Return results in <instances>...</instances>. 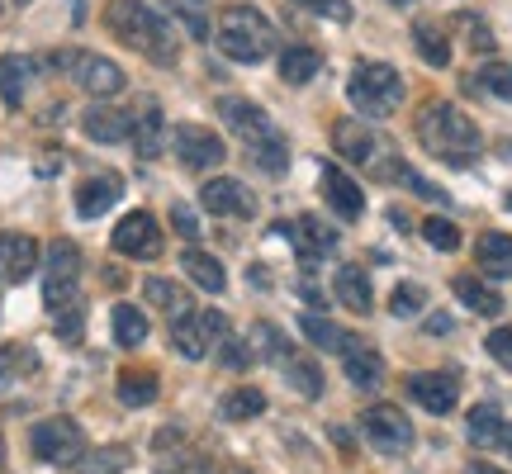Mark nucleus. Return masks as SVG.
<instances>
[{
    "label": "nucleus",
    "mask_w": 512,
    "mask_h": 474,
    "mask_svg": "<svg viewBox=\"0 0 512 474\" xmlns=\"http://www.w3.org/2000/svg\"><path fill=\"white\" fill-rule=\"evenodd\" d=\"M157 394H162L157 370H138V365H128L124 375H119V403H128V408H147V403H157Z\"/></svg>",
    "instance_id": "nucleus-29"
},
{
    "label": "nucleus",
    "mask_w": 512,
    "mask_h": 474,
    "mask_svg": "<svg viewBox=\"0 0 512 474\" xmlns=\"http://www.w3.org/2000/svg\"><path fill=\"white\" fill-rule=\"evenodd\" d=\"M347 95L366 119H389L403 105V76L389 62H356V72L347 81Z\"/></svg>",
    "instance_id": "nucleus-6"
},
{
    "label": "nucleus",
    "mask_w": 512,
    "mask_h": 474,
    "mask_svg": "<svg viewBox=\"0 0 512 474\" xmlns=\"http://www.w3.org/2000/svg\"><path fill=\"white\" fill-rule=\"evenodd\" d=\"M484 351H489V356H494L503 370H512V328H494V332H489Z\"/></svg>",
    "instance_id": "nucleus-44"
},
{
    "label": "nucleus",
    "mask_w": 512,
    "mask_h": 474,
    "mask_svg": "<svg viewBox=\"0 0 512 474\" xmlns=\"http://www.w3.org/2000/svg\"><path fill=\"white\" fill-rule=\"evenodd\" d=\"M403 389H408V399L422 403L427 413H451L460 399V389H456V375H441V370H422V375H408L403 380Z\"/></svg>",
    "instance_id": "nucleus-15"
},
{
    "label": "nucleus",
    "mask_w": 512,
    "mask_h": 474,
    "mask_svg": "<svg viewBox=\"0 0 512 474\" xmlns=\"http://www.w3.org/2000/svg\"><path fill=\"white\" fill-rule=\"evenodd\" d=\"M133 147H138L143 162H152V157L162 152V110H157V105H147L143 110V119H138V128H133Z\"/></svg>",
    "instance_id": "nucleus-36"
},
{
    "label": "nucleus",
    "mask_w": 512,
    "mask_h": 474,
    "mask_svg": "<svg viewBox=\"0 0 512 474\" xmlns=\"http://www.w3.org/2000/svg\"><path fill=\"white\" fill-rule=\"evenodd\" d=\"M38 266V242L29 233H0V280L19 285Z\"/></svg>",
    "instance_id": "nucleus-18"
},
{
    "label": "nucleus",
    "mask_w": 512,
    "mask_h": 474,
    "mask_svg": "<svg viewBox=\"0 0 512 474\" xmlns=\"http://www.w3.org/2000/svg\"><path fill=\"white\" fill-rule=\"evenodd\" d=\"M465 437L475 441V446H498V437H503V413H498V403H475V408H470Z\"/></svg>",
    "instance_id": "nucleus-32"
},
{
    "label": "nucleus",
    "mask_w": 512,
    "mask_h": 474,
    "mask_svg": "<svg viewBox=\"0 0 512 474\" xmlns=\"http://www.w3.org/2000/svg\"><path fill=\"white\" fill-rule=\"evenodd\" d=\"M465 474H508V470H498V465H484V460H475Z\"/></svg>",
    "instance_id": "nucleus-51"
},
{
    "label": "nucleus",
    "mask_w": 512,
    "mask_h": 474,
    "mask_svg": "<svg viewBox=\"0 0 512 474\" xmlns=\"http://www.w3.org/2000/svg\"><path fill=\"white\" fill-rule=\"evenodd\" d=\"M318 72H323V53L309 48V43H294V48L280 53V81L285 86H309Z\"/></svg>",
    "instance_id": "nucleus-26"
},
{
    "label": "nucleus",
    "mask_w": 512,
    "mask_h": 474,
    "mask_svg": "<svg viewBox=\"0 0 512 474\" xmlns=\"http://www.w3.org/2000/svg\"><path fill=\"white\" fill-rule=\"evenodd\" d=\"M422 237H427L437 252H456V247H460V228L451 219H427V223H422Z\"/></svg>",
    "instance_id": "nucleus-41"
},
{
    "label": "nucleus",
    "mask_w": 512,
    "mask_h": 474,
    "mask_svg": "<svg viewBox=\"0 0 512 474\" xmlns=\"http://www.w3.org/2000/svg\"><path fill=\"white\" fill-rule=\"evenodd\" d=\"M252 356H261V361H285L290 356V347H285V337L271 328V323H256L252 328Z\"/></svg>",
    "instance_id": "nucleus-40"
},
{
    "label": "nucleus",
    "mask_w": 512,
    "mask_h": 474,
    "mask_svg": "<svg viewBox=\"0 0 512 474\" xmlns=\"http://www.w3.org/2000/svg\"><path fill=\"white\" fill-rule=\"evenodd\" d=\"M361 432H366V441L375 451H384V456H403V451L413 446V422H408V413L394 408V403H370L366 413H361Z\"/></svg>",
    "instance_id": "nucleus-11"
},
{
    "label": "nucleus",
    "mask_w": 512,
    "mask_h": 474,
    "mask_svg": "<svg viewBox=\"0 0 512 474\" xmlns=\"http://www.w3.org/2000/svg\"><path fill=\"white\" fill-rule=\"evenodd\" d=\"M176 5H181L185 24H190V34H195V38L209 34V19H204V0H176Z\"/></svg>",
    "instance_id": "nucleus-46"
},
{
    "label": "nucleus",
    "mask_w": 512,
    "mask_h": 474,
    "mask_svg": "<svg viewBox=\"0 0 512 474\" xmlns=\"http://www.w3.org/2000/svg\"><path fill=\"white\" fill-rule=\"evenodd\" d=\"M57 67L72 76V81L86 95H95V100H110V95H119L128 86V81H124V67H119V62H110V57H100V53H86V48L57 53Z\"/></svg>",
    "instance_id": "nucleus-8"
},
{
    "label": "nucleus",
    "mask_w": 512,
    "mask_h": 474,
    "mask_svg": "<svg viewBox=\"0 0 512 474\" xmlns=\"http://www.w3.org/2000/svg\"><path fill=\"white\" fill-rule=\"evenodd\" d=\"M0 465H5V437H0Z\"/></svg>",
    "instance_id": "nucleus-53"
},
{
    "label": "nucleus",
    "mask_w": 512,
    "mask_h": 474,
    "mask_svg": "<svg viewBox=\"0 0 512 474\" xmlns=\"http://www.w3.org/2000/svg\"><path fill=\"white\" fill-rule=\"evenodd\" d=\"M332 294H337L351 313H370V309H375V290H370V275L361 271V266H342V271L332 275Z\"/></svg>",
    "instance_id": "nucleus-23"
},
{
    "label": "nucleus",
    "mask_w": 512,
    "mask_h": 474,
    "mask_svg": "<svg viewBox=\"0 0 512 474\" xmlns=\"http://www.w3.org/2000/svg\"><path fill=\"white\" fill-rule=\"evenodd\" d=\"M223 328H228V323H223L219 309H195L171 323V347L181 351L185 361H204V356L223 342Z\"/></svg>",
    "instance_id": "nucleus-10"
},
{
    "label": "nucleus",
    "mask_w": 512,
    "mask_h": 474,
    "mask_svg": "<svg viewBox=\"0 0 512 474\" xmlns=\"http://www.w3.org/2000/svg\"><path fill=\"white\" fill-rule=\"evenodd\" d=\"M76 285H81V247L67 242V237H57L53 247H48V271H43V304L57 313H67L76 299Z\"/></svg>",
    "instance_id": "nucleus-7"
},
{
    "label": "nucleus",
    "mask_w": 512,
    "mask_h": 474,
    "mask_svg": "<svg viewBox=\"0 0 512 474\" xmlns=\"http://www.w3.org/2000/svg\"><path fill=\"white\" fill-rule=\"evenodd\" d=\"M280 370H285V380H290V389L299 394V399H309V403L323 399V370H318L313 356H285Z\"/></svg>",
    "instance_id": "nucleus-30"
},
{
    "label": "nucleus",
    "mask_w": 512,
    "mask_h": 474,
    "mask_svg": "<svg viewBox=\"0 0 512 474\" xmlns=\"http://www.w3.org/2000/svg\"><path fill=\"white\" fill-rule=\"evenodd\" d=\"M332 147L361 171H370L375 181H403V171H408L399 147L389 143L375 124H361V119H337L332 124Z\"/></svg>",
    "instance_id": "nucleus-4"
},
{
    "label": "nucleus",
    "mask_w": 512,
    "mask_h": 474,
    "mask_svg": "<svg viewBox=\"0 0 512 474\" xmlns=\"http://www.w3.org/2000/svg\"><path fill=\"white\" fill-rule=\"evenodd\" d=\"M29 81H34V62L29 57H0V100L10 105V110H19L24 105V95H29Z\"/></svg>",
    "instance_id": "nucleus-27"
},
{
    "label": "nucleus",
    "mask_w": 512,
    "mask_h": 474,
    "mask_svg": "<svg viewBox=\"0 0 512 474\" xmlns=\"http://www.w3.org/2000/svg\"><path fill=\"white\" fill-rule=\"evenodd\" d=\"M181 470H162V474H209V465H204L200 456H190V460H176Z\"/></svg>",
    "instance_id": "nucleus-49"
},
{
    "label": "nucleus",
    "mask_w": 512,
    "mask_h": 474,
    "mask_svg": "<svg viewBox=\"0 0 512 474\" xmlns=\"http://www.w3.org/2000/svg\"><path fill=\"white\" fill-rule=\"evenodd\" d=\"M266 413V394L261 389H233L223 399V418L228 422H247V418H261Z\"/></svg>",
    "instance_id": "nucleus-37"
},
{
    "label": "nucleus",
    "mask_w": 512,
    "mask_h": 474,
    "mask_svg": "<svg viewBox=\"0 0 512 474\" xmlns=\"http://www.w3.org/2000/svg\"><path fill=\"white\" fill-rule=\"evenodd\" d=\"M181 266H185V275H190L200 290H209V294H223V285H228L223 261L219 256H209V252H200V247H190V252L181 256Z\"/></svg>",
    "instance_id": "nucleus-31"
},
{
    "label": "nucleus",
    "mask_w": 512,
    "mask_h": 474,
    "mask_svg": "<svg viewBox=\"0 0 512 474\" xmlns=\"http://www.w3.org/2000/svg\"><path fill=\"white\" fill-rule=\"evenodd\" d=\"M219 53L228 62H242V67H252V62H266L275 53V24L256 5H228L219 15Z\"/></svg>",
    "instance_id": "nucleus-5"
},
{
    "label": "nucleus",
    "mask_w": 512,
    "mask_h": 474,
    "mask_svg": "<svg viewBox=\"0 0 512 474\" xmlns=\"http://www.w3.org/2000/svg\"><path fill=\"white\" fill-rule=\"evenodd\" d=\"M418 143L437 157V162H451V166H465L479 157L484 147V133L470 114L451 105V100H432L418 110Z\"/></svg>",
    "instance_id": "nucleus-2"
},
{
    "label": "nucleus",
    "mask_w": 512,
    "mask_h": 474,
    "mask_svg": "<svg viewBox=\"0 0 512 474\" xmlns=\"http://www.w3.org/2000/svg\"><path fill=\"white\" fill-rule=\"evenodd\" d=\"M29 451H34L43 465H76L86 456V432L76 418H43L29 432Z\"/></svg>",
    "instance_id": "nucleus-9"
},
{
    "label": "nucleus",
    "mask_w": 512,
    "mask_h": 474,
    "mask_svg": "<svg viewBox=\"0 0 512 474\" xmlns=\"http://www.w3.org/2000/svg\"><path fill=\"white\" fill-rule=\"evenodd\" d=\"M475 86L484 95H494V100H508L512 105V62H484L475 76Z\"/></svg>",
    "instance_id": "nucleus-38"
},
{
    "label": "nucleus",
    "mask_w": 512,
    "mask_h": 474,
    "mask_svg": "<svg viewBox=\"0 0 512 474\" xmlns=\"http://www.w3.org/2000/svg\"><path fill=\"white\" fill-rule=\"evenodd\" d=\"M508 209H512V195H508Z\"/></svg>",
    "instance_id": "nucleus-55"
},
{
    "label": "nucleus",
    "mask_w": 512,
    "mask_h": 474,
    "mask_svg": "<svg viewBox=\"0 0 512 474\" xmlns=\"http://www.w3.org/2000/svg\"><path fill=\"white\" fill-rule=\"evenodd\" d=\"M200 200H204V209H209L214 219H252V214H256V195L242 181H233V176L204 181Z\"/></svg>",
    "instance_id": "nucleus-14"
},
{
    "label": "nucleus",
    "mask_w": 512,
    "mask_h": 474,
    "mask_svg": "<svg viewBox=\"0 0 512 474\" xmlns=\"http://www.w3.org/2000/svg\"><path fill=\"white\" fill-rule=\"evenodd\" d=\"M57 332H62V337H81V304H72V309L67 313H57Z\"/></svg>",
    "instance_id": "nucleus-48"
},
{
    "label": "nucleus",
    "mask_w": 512,
    "mask_h": 474,
    "mask_svg": "<svg viewBox=\"0 0 512 474\" xmlns=\"http://www.w3.org/2000/svg\"><path fill=\"white\" fill-rule=\"evenodd\" d=\"M394 5H413V0H394Z\"/></svg>",
    "instance_id": "nucleus-54"
},
{
    "label": "nucleus",
    "mask_w": 512,
    "mask_h": 474,
    "mask_svg": "<svg viewBox=\"0 0 512 474\" xmlns=\"http://www.w3.org/2000/svg\"><path fill=\"white\" fill-rule=\"evenodd\" d=\"M323 200L332 204V214H337V219H347V223H356L361 214H366V195H361V185L351 181L342 166H332V162H323Z\"/></svg>",
    "instance_id": "nucleus-17"
},
{
    "label": "nucleus",
    "mask_w": 512,
    "mask_h": 474,
    "mask_svg": "<svg viewBox=\"0 0 512 474\" xmlns=\"http://www.w3.org/2000/svg\"><path fill=\"white\" fill-rule=\"evenodd\" d=\"M119 200H124V176L119 171H100V176H86V181L76 185V214L81 219H100Z\"/></svg>",
    "instance_id": "nucleus-16"
},
{
    "label": "nucleus",
    "mask_w": 512,
    "mask_h": 474,
    "mask_svg": "<svg viewBox=\"0 0 512 474\" xmlns=\"http://www.w3.org/2000/svg\"><path fill=\"white\" fill-rule=\"evenodd\" d=\"M498 451H508V456H512V422H503V437H498Z\"/></svg>",
    "instance_id": "nucleus-52"
},
{
    "label": "nucleus",
    "mask_w": 512,
    "mask_h": 474,
    "mask_svg": "<svg viewBox=\"0 0 512 474\" xmlns=\"http://www.w3.org/2000/svg\"><path fill=\"white\" fill-rule=\"evenodd\" d=\"M143 299L157 313H171V323H176V318H185V313H195V299L185 294V285L166 280V275H152V280H147V285H143Z\"/></svg>",
    "instance_id": "nucleus-22"
},
{
    "label": "nucleus",
    "mask_w": 512,
    "mask_h": 474,
    "mask_svg": "<svg viewBox=\"0 0 512 474\" xmlns=\"http://www.w3.org/2000/svg\"><path fill=\"white\" fill-rule=\"evenodd\" d=\"M304 10L332 19V24H351V0H299Z\"/></svg>",
    "instance_id": "nucleus-43"
},
{
    "label": "nucleus",
    "mask_w": 512,
    "mask_h": 474,
    "mask_svg": "<svg viewBox=\"0 0 512 474\" xmlns=\"http://www.w3.org/2000/svg\"><path fill=\"white\" fill-rule=\"evenodd\" d=\"M299 328H304V337H309L318 351H347V342H351L347 332L337 328V323H328L323 313H304V318H299Z\"/></svg>",
    "instance_id": "nucleus-34"
},
{
    "label": "nucleus",
    "mask_w": 512,
    "mask_h": 474,
    "mask_svg": "<svg viewBox=\"0 0 512 474\" xmlns=\"http://www.w3.org/2000/svg\"><path fill=\"white\" fill-rule=\"evenodd\" d=\"M105 285H110V290H124V285H128V275L119 271V266H105Z\"/></svg>",
    "instance_id": "nucleus-50"
},
{
    "label": "nucleus",
    "mask_w": 512,
    "mask_h": 474,
    "mask_svg": "<svg viewBox=\"0 0 512 474\" xmlns=\"http://www.w3.org/2000/svg\"><path fill=\"white\" fill-rule=\"evenodd\" d=\"M162 247H166L162 228H157V219L147 209H133V214H124V219L114 223V252L133 256V261H157Z\"/></svg>",
    "instance_id": "nucleus-12"
},
{
    "label": "nucleus",
    "mask_w": 512,
    "mask_h": 474,
    "mask_svg": "<svg viewBox=\"0 0 512 474\" xmlns=\"http://www.w3.org/2000/svg\"><path fill=\"white\" fill-rule=\"evenodd\" d=\"M81 128H86L91 143H124L128 133H133V119L124 110H114V105H91V110L81 114Z\"/></svg>",
    "instance_id": "nucleus-21"
},
{
    "label": "nucleus",
    "mask_w": 512,
    "mask_h": 474,
    "mask_svg": "<svg viewBox=\"0 0 512 474\" xmlns=\"http://www.w3.org/2000/svg\"><path fill=\"white\" fill-rule=\"evenodd\" d=\"M38 370V356L29 347H0V389L19 375H34Z\"/></svg>",
    "instance_id": "nucleus-39"
},
{
    "label": "nucleus",
    "mask_w": 512,
    "mask_h": 474,
    "mask_svg": "<svg viewBox=\"0 0 512 474\" xmlns=\"http://www.w3.org/2000/svg\"><path fill=\"white\" fill-rule=\"evenodd\" d=\"M171 228L181 237H200V219H195V209L190 204H171Z\"/></svg>",
    "instance_id": "nucleus-45"
},
{
    "label": "nucleus",
    "mask_w": 512,
    "mask_h": 474,
    "mask_svg": "<svg viewBox=\"0 0 512 474\" xmlns=\"http://www.w3.org/2000/svg\"><path fill=\"white\" fill-rule=\"evenodd\" d=\"M451 290H456V299L470 313H484V318H498V313H503V294H498L494 285H484L479 275H456Z\"/></svg>",
    "instance_id": "nucleus-24"
},
{
    "label": "nucleus",
    "mask_w": 512,
    "mask_h": 474,
    "mask_svg": "<svg viewBox=\"0 0 512 474\" xmlns=\"http://www.w3.org/2000/svg\"><path fill=\"white\" fill-rule=\"evenodd\" d=\"M238 474H247V470H238Z\"/></svg>",
    "instance_id": "nucleus-56"
},
{
    "label": "nucleus",
    "mask_w": 512,
    "mask_h": 474,
    "mask_svg": "<svg viewBox=\"0 0 512 474\" xmlns=\"http://www.w3.org/2000/svg\"><path fill=\"white\" fill-rule=\"evenodd\" d=\"M256 356L247 347H242V342H223V365H228V370H242V365H252Z\"/></svg>",
    "instance_id": "nucleus-47"
},
{
    "label": "nucleus",
    "mask_w": 512,
    "mask_h": 474,
    "mask_svg": "<svg viewBox=\"0 0 512 474\" xmlns=\"http://www.w3.org/2000/svg\"><path fill=\"white\" fill-rule=\"evenodd\" d=\"M475 261L484 275L494 280H512V237L508 233H484L475 242Z\"/></svg>",
    "instance_id": "nucleus-25"
},
{
    "label": "nucleus",
    "mask_w": 512,
    "mask_h": 474,
    "mask_svg": "<svg viewBox=\"0 0 512 474\" xmlns=\"http://www.w3.org/2000/svg\"><path fill=\"white\" fill-rule=\"evenodd\" d=\"M133 465V451L128 446H100V451H86L76 460V474H119Z\"/></svg>",
    "instance_id": "nucleus-33"
},
{
    "label": "nucleus",
    "mask_w": 512,
    "mask_h": 474,
    "mask_svg": "<svg viewBox=\"0 0 512 474\" xmlns=\"http://www.w3.org/2000/svg\"><path fill=\"white\" fill-rule=\"evenodd\" d=\"M171 147H176V157H181L190 171H209V166L223 162V138L204 124H176Z\"/></svg>",
    "instance_id": "nucleus-13"
},
{
    "label": "nucleus",
    "mask_w": 512,
    "mask_h": 474,
    "mask_svg": "<svg viewBox=\"0 0 512 474\" xmlns=\"http://www.w3.org/2000/svg\"><path fill=\"white\" fill-rule=\"evenodd\" d=\"M413 43H418V57L427 67H451V38L437 19H413Z\"/></svg>",
    "instance_id": "nucleus-28"
},
{
    "label": "nucleus",
    "mask_w": 512,
    "mask_h": 474,
    "mask_svg": "<svg viewBox=\"0 0 512 474\" xmlns=\"http://www.w3.org/2000/svg\"><path fill=\"white\" fill-rule=\"evenodd\" d=\"M110 323H114V342H119V347H143V342H147V318H143V309L119 304V309L110 313Z\"/></svg>",
    "instance_id": "nucleus-35"
},
{
    "label": "nucleus",
    "mask_w": 512,
    "mask_h": 474,
    "mask_svg": "<svg viewBox=\"0 0 512 474\" xmlns=\"http://www.w3.org/2000/svg\"><path fill=\"white\" fill-rule=\"evenodd\" d=\"M342 370H347V380L356 384V389H380V384H384L380 351L366 347L361 337H351V342H347V351H342Z\"/></svg>",
    "instance_id": "nucleus-19"
},
{
    "label": "nucleus",
    "mask_w": 512,
    "mask_h": 474,
    "mask_svg": "<svg viewBox=\"0 0 512 474\" xmlns=\"http://www.w3.org/2000/svg\"><path fill=\"white\" fill-rule=\"evenodd\" d=\"M294 252L304 261H323V256L337 252V233L318 214H304V219H294Z\"/></svg>",
    "instance_id": "nucleus-20"
},
{
    "label": "nucleus",
    "mask_w": 512,
    "mask_h": 474,
    "mask_svg": "<svg viewBox=\"0 0 512 474\" xmlns=\"http://www.w3.org/2000/svg\"><path fill=\"white\" fill-rule=\"evenodd\" d=\"M219 119L238 133L242 143H247L252 166H261L266 176H285V166H290V143H285V133L271 124V114L261 110V105L238 100V95H223V100H219Z\"/></svg>",
    "instance_id": "nucleus-3"
},
{
    "label": "nucleus",
    "mask_w": 512,
    "mask_h": 474,
    "mask_svg": "<svg viewBox=\"0 0 512 474\" xmlns=\"http://www.w3.org/2000/svg\"><path fill=\"white\" fill-rule=\"evenodd\" d=\"M422 304H427V290H422V285H399V290L389 294V313H399V318L422 313Z\"/></svg>",
    "instance_id": "nucleus-42"
},
{
    "label": "nucleus",
    "mask_w": 512,
    "mask_h": 474,
    "mask_svg": "<svg viewBox=\"0 0 512 474\" xmlns=\"http://www.w3.org/2000/svg\"><path fill=\"white\" fill-rule=\"evenodd\" d=\"M105 24H110V34L119 38L124 48L143 53L147 62L176 67L181 34H176L171 10H162V0H110V5H105Z\"/></svg>",
    "instance_id": "nucleus-1"
}]
</instances>
